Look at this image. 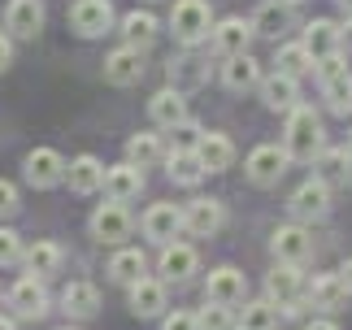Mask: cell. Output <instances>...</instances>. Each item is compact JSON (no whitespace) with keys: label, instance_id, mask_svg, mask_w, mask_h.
Segmentation results:
<instances>
[{"label":"cell","instance_id":"obj_1","mask_svg":"<svg viewBox=\"0 0 352 330\" xmlns=\"http://www.w3.org/2000/svg\"><path fill=\"white\" fill-rule=\"evenodd\" d=\"M322 148H327V140H322V118L309 104L287 109V131H283V153H287V161H314Z\"/></svg>","mask_w":352,"mask_h":330},{"label":"cell","instance_id":"obj_2","mask_svg":"<svg viewBox=\"0 0 352 330\" xmlns=\"http://www.w3.org/2000/svg\"><path fill=\"white\" fill-rule=\"evenodd\" d=\"M170 31L179 44L187 48H196L200 39H209L213 31V9H209V0H179V5L170 9Z\"/></svg>","mask_w":352,"mask_h":330},{"label":"cell","instance_id":"obj_3","mask_svg":"<svg viewBox=\"0 0 352 330\" xmlns=\"http://www.w3.org/2000/svg\"><path fill=\"white\" fill-rule=\"evenodd\" d=\"M265 300L278 305L283 313H300V300H305V274H300V265L278 261V265L265 274Z\"/></svg>","mask_w":352,"mask_h":330},{"label":"cell","instance_id":"obj_4","mask_svg":"<svg viewBox=\"0 0 352 330\" xmlns=\"http://www.w3.org/2000/svg\"><path fill=\"white\" fill-rule=\"evenodd\" d=\"M70 31L83 39H100L113 31V0H74L70 5Z\"/></svg>","mask_w":352,"mask_h":330},{"label":"cell","instance_id":"obj_5","mask_svg":"<svg viewBox=\"0 0 352 330\" xmlns=\"http://www.w3.org/2000/svg\"><path fill=\"white\" fill-rule=\"evenodd\" d=\"M9 309L18 313L22 322H39L48 313V287L44 278H35V274H26V278H18L9 287Z\"/></svg>","mask_w":352,"mask_h":330},{"label":"cell","instance_id":"obj_6","mask_svg":"<svg viewBox=\"0 0 352 330\" xmlns=\"http://www.w3.org/2000/svg\"><path fill=\"white\" fill-rule=\"evenodd\" d=\"M200 265V256H196V248L192 243H179V239H170V243H161V256H157V274H161V283H187L196 274Z\"/></svg>","mask_w":352,"mask_h":330},{"label":"cell","instance_id":"obj_7","mask_svg":"<svg viewBox=\"0 0 352 330\" xmlns=\"http://www.w3.org/2000/svg\"><path fill=\"white\" fill-rule=\"evenodd\" d=\"M287 209H292L296 222H318V217H327V209H331V187L322 183V178H309V183H300L292 191Z\"/></svg>","mask_w":352,"mask_h":330},{"label":"cell","instance_id":"obj_8","mask_svg":"<svg viewBox=\"0 0 352 330\" xmlns=\"http://www.w3.org/2000/svg\"><path fill=\"white\" fill-rule=\"evenodd\" d=\"M144 70H148L144 48H135V44H122L104 57V78H109L113 87H135V82L144 78Z\"/></svg>","mask_w":352,"mask_h":330},{"label":"cell","instance_id":"obj_9","mask_svg":"<svg viewBox=\"0 0 352 330\" xmlns=\"http://www.w3.org/2000/svg\"><path fill=\"white\" fill-rule=\"evenodd\" d=\"M226 222V209H222V200H192V204H183V230L187 235H196V239H213L222 230Z\"/></svg>","mask_w":352,"mask_h":330},{"label":"cell","instance_id":"obj_10","mask_svg":"<svg viewBox=\"0 0 352 330\" xmlns=\"http://www.w3.org/2000/svg\"><path fill=\"white\" fill-rule=\"evenodd\" d=\"M22 170H26V183L39 187V191L65 183V157L57 153V148H35V153H26Z\"/></svg>","mask_w":352,"mask_h":330},{"label":"cell","instance_id":"obj_11","mask_svg":"<svg viewBox=\"0 0 352 330\" xmlns=\"http://www.w3.org/2000/svg\"><path fill=\"white\" fill-rule=\"evenodd\" d=\"M44 18H48L44 0H9V9H5V31H9L13 39H35L39 31H44Z\"/></svg>","mask_w":352,"mask_h":330},{"label":"cell","instance_id":"obj_12","mask_svg":"<svg viewBox=\"0 0 352 330\" xmlns=\"http://www.w3.org/2000/svg\"><path fill=\"white\" fill-rule=\"evenodd\" d=\"M243 170H248V178L256 187H274L278 178L287 174V153H283L278 144H261V148L248 153V165H243Z\"/></svg>","mask_w":352,"mask_h":330},{"label":"cell","instance_id":"obj_13","mask_svg":"<svg viewBox=\"0 0 352 330\" xmlns=\"http://www.w3.org/2000/svg\"><path fill=\"white\" fill-rule=\"evenodd\" d=\"M131 235V213L122 200H109V204H96V213H91V239L100 243H122Z\"/></svg>","mask_w":352,"mask_h":330},{"label":"cell","instance_id":"obj_14","mask_svg":"<svg viewBox=\"0 0 352 330\" xmlns=\"http://www.w3.org/2000/svg\"><path fill=\"white\" fill-rule=\"evenodd\" d=\"M270 252H274V261L305 265V261L314 256V239H309V230L300 222H296V226H278L274 235H270Z\"/></svg>","mask_w":352,"mask_h":330},{"label":"cell","instance_id":"obj_15","mask_svg":"<svg viewBox=\"0 0 352 330\" xmlns=\"http://www.w3.org/2000/svg\"><path fill=\"white\" fill-rule=\"evenodd\" d=\"M256 91H261V100L265 109H274V113H287V109L300 104V78H292V74H261V82H256Z\"/></svg>","mask_w":352,"mask_h":330},{"label":"cell","instance_id":"obj_16","mask_svg":"<svg viewBox=\"0 0 352 330\" xmlns=\"http://www.w3.org/2000/svg\"><path fill=\"white\" fill-rule=\"evenodd\" d=\"M243 296H248V283H243V274H239L235 265H218V270L209 274V283H205V300L235 309V305H243Z\"/></svg>","mask_w":352,"mask_h":330},{"label":"cell","instance_id":"obj_17","mask_svg":"<svg viewBox=\"0 0 352 330\" xmlns=\"http://www.w3.org/2000/svg\"><path fill=\"white\" fill-rule=\"evenodd\" d=\"M248 39H252V22H243V18H222V22H213V31H209V44H213L218 57L248 52Z\"/></svg>","mask_w":352,"mask_h":330},{"label":"cell","instance_id":"obj_18","mask_svg":"<svg viewBox=\"0 0 352 330\" xmlns=\"http://www.w3.org/2000/svg\"><path fill=\"white\" fill-rule=\"evenodd\" d=\"M104 196H109V200H122V204H126V200H135V196H140V191H144V170H140V165H131V161H122V165H104Z\"/></svg>","mask_w":352,"mask_h":330},{"label":"cell","instance_id":"obj_19","mask_svg":"<svg viewBox=\"0 0 352 330\" xmlns=\"http://www.w3.org/2000/svg\"><path fill=\"white\" fill-rule=\"evenodd\" d=\"M126 292H131V313L135 318H161V313H166V283L161 278H148L144 274V278H135Z\"/></svg>","mask_w":352,"mask_h":330},{"label":"cell","instance_id":"obj_20","mask_svg":"<svg viewBox=\"0 0 352 330\" xmlns=\"http://www.w3.org/2000/svg\"><path fill=\"white\" fill-rule=\"evenodd\" d=\"M179 230H183V209L179 204H153V209L144 213V239L170 243V239H179Z\"/></svg>","mask_w":352,"mask_h":330},{"label":"cell","instance_id":"obj_21","mask_svg":"<svg viewBox=\"0 0 352 330\" xmlns=\"http://www.w3.org/2000/svg\"><path fill=\"white\" fill-rule=\"evenodd\" d=\"M196 157H200V165H205L209 174H222V170H231V161H235V144L226 140L222 131H200Z\"/></svg>","mask_w":352,"mask_h":330},{"label":"cell","instance_id":"obj_22","mask_svg":"<svg viewBox=\"0 0 352 330\" xmlns=\"http://www.w3.org/2000/svg\"><path fill=\"white\" fill-rule=\"evenodd\" d=\"M292 22H296L292 0H265V5L256 9V18H252V35L278 39V35H287V31H292Z\"/></svg>","mask_w":352,"mask_h":330},{"label":"cell","instance_id":"obj_23","mask_svg":"<svg viewBox=\"0 0 352 330\" xmlns=\"http://www.w3.org/2000/svg\"><path fill=\"white\" fill-rule=\"evenodd\" d=\"M148 118H153L161 131L179 126V122L187 118V100H183V91H179V87H161L153 100H148Z\"/></svg>","mask_w":352,"mask_h":330},{"label":"cell","instance_id":"obj_24","mask_svg":"<svg viewBox=\"0 0 352 330\" xmlns=\"http://www.w3.org/2000/svg\"><path fill=\"white\" fill-rule=\"evenodd\" d=\"M65 183H70V191H78V196H91V191H100V183H104V165L91 153H83V157H74L65 165Z\"/></svg>","mask_w":352,"mask_h":330},{"label":"cell","instance_id":"obj_25","mask_svg":"<svg viewBox=\"0 0 352 330\" xmlns=\"http://www.w3.org/2000/svg\"><path fill=\"white\" fill-rule=\"evenodd\" d=\"M222 82H226V91H252L256 82H261V65H256L248 52H235V57H226V65H222Z\"/></svg>","mask_w":352,"mask_h":330},{"label":"cell","instance_id":"obj_26","mask_svg":"<svg viewBox=\"0 0 352 330\" xmlns=\"http://www.w3.org/2000/svg\"><path fill=\"white\" fill-rule=\"evenodd\" d=\"M305 300L314 309H340L344 300H348V287H344L340 274H318V278L305 287Z\"/></svg>","mask_w":352,"mask_h":330},{"label":"cell","instance_id":"obj_27","mask_svg":"<svg viewBox=\"0 0 352 330\" xmlns=\"http://www.w3.org/2000/svg\"><path fill=\"white\" fill-rule=\"evenodd\" d=\"M300 44L309 48V57H331V52H340V26H335L331 18H318V22H309L305 26V39Z\"/></svg>","mask_w":352,"mask_h":330},{"label":"cell","instance_id":"obj_28","mask_svg":"<svg viewBox=\"0 0 352 330\" xmlns=\"http://www.w3.org/2000/svg\"><path fill=\"white\" fill-rule=\"evenodd\" d=\"M166 165H170V178H174V183H179V187H196L200 183V178H205L209 170H205V165H200V157H196V148H174V153L166 157Z\"/></svg>","mask_w":352,"mask_h":330},{"label":"cell","instance_id":"obj_29","mask_svg":"<svg viewBox=\"0 0 352 330\" xmlns=\"http://www.w3.org/2000/svg\"><path fill=\"white\" fill-rule=\"evenodd\" d=\"M61 309L70 313V318H96L100 313V292L91 283H70L61 292Z\"/></svg>","mask_w":352,"mask_h":330},{"label":"cell","instance_id":"obj_30","mask_svg":"<svg viewBox=\"0 0 352 330\" xmlns=\"http://www.w3.org/2000/svg\"><path fill=\"white\" fill-rule=\"evenodd\" d=\"M148 274V256L140 252V248H118L113 261H109V278L122 283V287H131L135 278H144Z\"/></svg>","mask_w":352,"mask_h":330},{"label":"cell","instance_id":"obj_31","mask_svg":"<svg viewBox=\"0 0 352 330\" xmlns=\"http://www.w3.org/2000/svg\"><path fill=\"white\" fill-rule=\"evenodd\" d=\"M157 35H161V22H157L148 9H135V13H126V18H122V39H126V44H135V48H148Z\"/></svg>","mask_w":352,"mask_h":330},{"label":"cell","instance_id":"obj_32","mask_svg":"<svg viewBox=\"0 0 352 330\" xmlns=\"http://www.w3.org/2000/svg\"><path fill=\"white\" fill-rule=\"evenodd\" d=\"M26 274H35V278H52V274L61 270V248L52 243V239H39L26 248Z\"/></svg>","mask_w":352,"mask_h":330},{"label":"cell","instance_id":"obj_33","mask_svg":"<svg viewBox=\"0 0 352 330\" xmlns=\"http://www.w3.org/2000/svg\"><path fill=\"white\" fill-rule=\"evenodd\" d=\"M314 161H318V178H322L327 187L344 183L348 170H352V153H348V148H322Z\"/></svg>","mask_w":352,"mask_h":330},{"label":"cell","instance_id":"obj_34","mask_svg":"<svg viewBox=\"0 0 352 330\" xmlns=\"http://www.w3.org/2000/svg\"><path fill=\"white\" fill-rule=\"evenodd\" d=\"M161 157H166V148H161V135L140 131V135H131V140H126V161H131V165H140V170L157 165Z\"/></svg>","mask_w":352,"mask_h":330},{"label":"cell","instance_id":"obj_35","mask_svg":"<svg viewBox=\"0 0 352 330\" xmlns=\"http://www.w3.org/2000/svg\"><path fill=\"white\" fill-rule=\"evenodd\" d=\"M278 322H283V309L278 305H270V300H252V305H243V313H239V330H278Z\"/></svg>","mask_w":352,"mask_h":330},{"label":"cell","instance_id":"obj_36","mask_svg":"<svg viewBox=\"0 0 352 330\" xmlns=\"http://www.w3.org/2000/svg\"><path fill=\"white\" fill-rule=\"evenodd\" d=\"M274 70L292 74V78L314 74V57H309V48H305V44H283V48L274 52Z\"/></svg>","mask_w":352,"mask_h":330},{"label":"cell","instance_id":"obj_37","mask_svg":"<svg viewBox=\"0 0 352 330\" xmlns=\"http://www.w3.org/2000/svg\"><path fill=\"white\" fill-rule=\"evenodd\" d=\"M322 96H327L331 113H340V118H348V113H352V74L344 70V74H335V78H327V82H322Z\"/></svg>","mask_w":352,"mask_h":330},{"label":"cell","instance_id":"obj_38","mask_svg":"<svg viewBox=\"0 0 352 330\" xmlns=\"http://www.w3.org/2000/svg\"><path fill=\"white\" fill-rule=\"evenodd\" d=\"M205 78H209V70H205V61H196V57H183V61L170 65V87H179V91H192Z\"/></svg>","mask_w":352,"mask_h":330},{"label":"cell","instance_id":"obj_39","mask_svg":"<svg viewBox=\"0 0 352 330\" xmlns=\"http://www.w3.org/2000/svg\"><path fill=\"white\" fill-rule=\"evenodd\" d=\"M226 326H235V322H231V309L205 300V309L196 313V330H226Z\"/></svg>","mask_w":352,"mask_h":330},{"label":"cell","instance_id":"obj_40","mask_svg":"<svg viewBox=\"0 0 352 330\" xmlns=\"http://www.w3.org/2000/svg\"><path fill=\"white\" fill-rule=\"evenodd\" d=\"M22 235L18 230H9V226H0V265H18L22 261Z\"/></svg>","mask_w":352,"mask_h":330},{"label":"cell","instance_id":"obj_41","mask_svg":"<svg viewBox=\"0 0 352 330\" xmlns=\"http://www.w3.org/2000/svg\"><path fill=\"white\" fill-rule=\"evenodd\" d=\"M170 135H174V148H196V140H200V126L192 118H183L179 126H170Z\"/></svg>","mask_w":352,"mask_h":330},{"label":"cell","instance_id":"obj_42","mask_svg":"<svg viewBox=\"0 0 352 330\" xmlns=\"http://www.w3.org/2000/svg\"><path fill=\"white\" fill-rule=\"evenodd\" d=\"M22 209V200H18V187L9 183V178H0V217H13Z\"/></svg>","mask_w":352,"mask_h":330},{"label":"cell","instance_id":"obj_43","mask_svg":"<svg viewBox=\"0 0 352 330\" xmlns=\"http://www.w3.org/2000/svg\"><path fill=\"white\" fill-rule=\"evenodd\" d=\"M161 330H196V313H183V309H174L166 322H161Z\"/></svg>","mask_w":352,"mask_h":330},{"label":"cell","instance_id":"obj_44","mask_svg":"<svg viewBox=\"0 0 352 330\" xmlns=\"http://www.w3.org/2000/svg\"><path fill=\"white\" fill-rule=\"evenodd\" d=\"M9 61H13V39H9L5 31H0V74L9 70Z\"/></svg>","mask_w":352,"mask_h":330},{"label":"cell","instance_id":"obj_45","mask_svg":"<svg viewBox=\"0 0 352 330\" xmlns=\"http://www.w3.org/2000/svg\"><path fill=\"white\" fill-rule=\"evenodd\" d=\"M340 48H348V52H352V13H348V22L340 26Z\"/></svg>","mask_w":352,"mask_h":330},{"label":"cell","instance_id":"obj_46","mask_svg":"<svg viewBox=\"0 0 352 330\" xmlns=\"http://www.w3.org/2000/svg\"><path fill=\"white\" fill-rule=\"evenodd\" d=\"M340 278H344V287H348V296H352V256L340 265Z\"/></svg>","mask_w":352,"mask_h":330},{"label":"cell","instance_id":"obj_47","mask_svg":"<svg viewBox=\"0 0 352 330\" xmlns=\"http://www.w3.org/2000/svg\"><path fill=\"white\" fill-rule=\"evenodd\" d=\"M305 330H340V326H335V322H331V318H318V322H309V326H305Z\"/></svg>","mask_w":352,"mask_h":330},{"label":"cell","instance_id":"obj_48","mask_svg":"<svg viewBox=\"0 0 352 330\" xmlns=\"http://www.w3.org/2000/svg\"><path fill=\"white\" fill-rule=\"evenodd\" d=\"M0 330H18V326H13V318H0Z\"/></svg>","mask_w":352,"mask_h":330},{"label":"cell","instance_id":"obj_49","mask_svg":"<svg viewBox=\"0 0 352 330\" xmlns=\"http://www.w3.org/2000/svg\"><path fill=\"white\" fill-rule=\"evenodd\" d=\"M335 5H340L344 13H352V0H335Z\"/></svg>","mask_w":352,"mask_h":330},{"label":"cell","instance_id":"obj_50","mask_svg":"<svg viewBox=\"0 0 352 330\" xmlns=\"http://www.w3.org/2000/svg\"><path fill=\"white\" fill-rule=\"evenodd\" d=\"M348 153H352V131H348Z\"/></svg>","mask_w":352,"mask_h":330},{"label":"cell","instance_id":"obj_51","mask_svg":"<svg viewBox=\"0 0 352 330\" xmlns=\"http://www.w3.org/2000/svg\"><path fill=\"white\" fill-rule=\"evenodd\" d=\"M226 330H239V326H226Z\"/></svg>","mask_w":352,"mask_h":330},{"label":"cell","instance_id":"obj_52","mask_svg":"<svg viewBox=\"0 0 352 330\" xmlns=\"http://www.w3.org/2000/svg\"><path fill=\"white\" fill-rule=\"evenodd\" d=\"M292 5H296V0H292Z\"/></svg>","mask_w":352,"mask_h":330},{"label":"cell","instance_id":"obj_53","mask_svg":"<svg viewBox=\"0 0 352 330\" xmlns=\"http://www.w3.org/2000/svg\"><path fill=\"white\" fill-rule=\"evenodd\" d=\"M65 330H70V326H65Z\"/></svg>","mask_w":352,"mask_h":330}]
</instances>
